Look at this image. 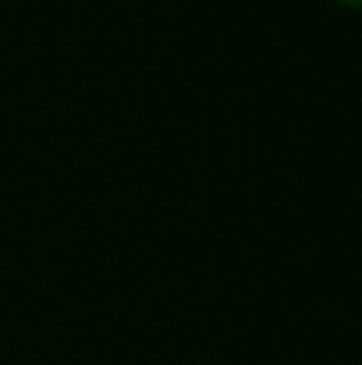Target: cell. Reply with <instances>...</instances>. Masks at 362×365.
<instances>
[{"label": "cell", "mask_w": 362, "mask_h": 365, "mask_svg": "<svg viewBox=\"0 0 362 365\" xmlns=\"http://www.w3.org/2000/svg\"><path fill=\"white\" fill-rule=\"evenodd\" d=\"M338 4H345V7H356V11L362 7V0H338Z\"/></svg>", "instance_id": "obj_1"}]
</instances>
